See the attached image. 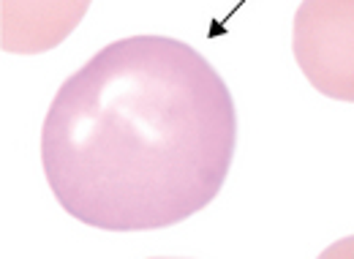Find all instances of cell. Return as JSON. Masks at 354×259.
<instances>
[{"mask_svg":"<svg viewBox=\"0 0 354 259\" xmlns=\"http://www.w3.org/2000/svg\"><path fill=\"white\" fill-rule=\"evenodd\" d=\"M237 148L223 77L191 44H106L57 87L41 164L60 208L106 232L175 226L221 194Z\"/></svg>","mask_w":354,"mask_h":259,"instance_id":"1","label":"cell"},{"mask_svg":"<svg viewBox=\"0 0 354 259\" xmlns=\"http://www.w3.org/2000/svg\"><path fill=\"white\" fill-rule=\"evenodd\" d=\"M292 52L322 96L354 104V0H303Z\"/></svg>","mask_w":354,"mask_h":259,"instance_id":"2","label":"cell"},{"mask_svg":"<svg viewBox=\"0 0 354 259\" xmlns=\"http://www.w3.org/2000/svg\"><path fill=\"white\" fill-rule=\"evenodd\" d=\"M93 0H0V46L11 55H41L66 42Z\"/></svg>","mask_w":354,"mask_h":259,"instance_id":"3","label":"cell"},{"mask_svg":"<svg viewBox=\"0 0 354 259\" xmlns=\"http://www.w3.org/2000/svg\"><path fill=\"white\" fill-rule=\"evenodd\" d=\"M316 259H354V235L352 238H344V240H335Z\"/></svg>","mask_w":354,"mask_h":259,"instance_id":"4","label":"cell"}]
</instances>
